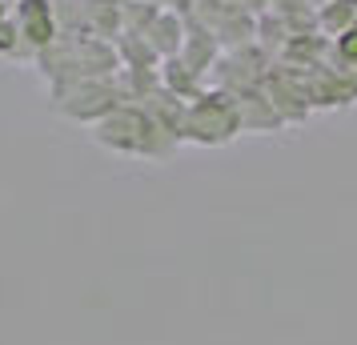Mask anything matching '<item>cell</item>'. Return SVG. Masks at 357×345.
Instances as JSON below:
<instances>
[{"label":"cell","mask_w":357,"mask_h":345,"mask_svg":"<svg viewBox=\"0 0 357 345\" xmlns=\"http://www.w3.org/2000/svg\"><path fill=\"white\" fill-rule=\"evenodd\" d=\"M97 141L121 148V153H145V157H165V153H169V141H165L161 125H157L153 116L129 113V109H121V113H113L109 121H100Z\"/></svg>","instance_id":"6da1fadb"},{"label":"cell","mask_w":357,"mask_h":345,"mask_svg":"<svg viewBox=\"0 0 357 345\" xmlns=\"http://www.w3.org/2000/svg\"><path fill=\"white\" fill-rule=\"evenodd\" d=\"M237 129H241L237 105L225 100V97H205V100H197V109L189 113L185 137H193L201 145H221L229 137H237Z\"/></svg>","instance_id":"7a4b0ae2"}]
</instances>
